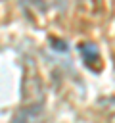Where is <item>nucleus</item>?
Instances as JSON below:
<instances>
[{
  "instance_id": "obj_2",
  "label": "nucleus",
  "mask_w": 115,
  "mask_h": 123,
  "mask_svg": "<svg viewBox=\"0 0 115 123\" xmlns=\"http://www.w3.org/2000/svg\"><path fill=\"white\" fill-rule=\"evenodd\" d=\"M79 50H80L82 60H84V63H86L88 67H92L94 62H100V52H98L96 44H92V42H82V44H79Z\"/></svg>"
},
{
  "instance_id": "obj_1",
  "label": "nucleus",
  "mask_w": 115,
  "mask_h": 123,
  "mask_svg": "<svg viewBox=\"0 0 115 123\" xmlns=\"http://www.w3.org/2000/svg\"><path fill=\"white\" fill-rule=\"evenodd\" d=\"M44 111V102L36 104H25L12 119V123H38Z\"/></svg>"
}]
</instances>
